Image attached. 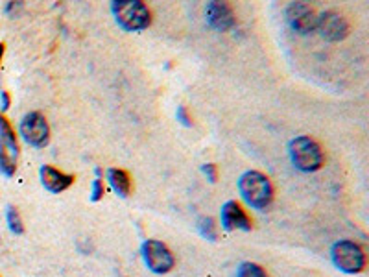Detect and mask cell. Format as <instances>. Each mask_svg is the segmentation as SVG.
<instances>
[{"mask_svg": "<svg viewBox=\"0 0 369 277\" xmlns=\"http://www.w3.org/2000/svg\"><path fill=\"white\" fill-rule=\"evenodd\" d=\"M317 30L325 41L336 43L344 41L349 35V23L338 12H325L317 17Z\"/></svg>", "mask_w": 369, "mask_h": 277, "instance_id": "9", "label": "cell"}, {"mask_svg": "<svg viewBox=\"0 0 369 277\" xmlns=\"http://www.w3.org/2000/svg\"><path fill=\"white\" fill-rule=\"evenodd\" d=\"M102 170L96 168V179L92 181V192H91V202H100L104 198V183H102V178H100Z\"/></svg>", "mask_w": 369, "mask_h": 277, "instance_id": "17", "label": "cell"}, {"mask_svg": "<svg viewBox=\"0 0 369 277\" xmlns=\"http://www.w3.org/2000/svg\"><path fill=\"white\" fill-rule=\"evenodd\" d=\"M290 159L294 163L295 168L301 172H316L323 167V152L316 141L310 137H297L294 138L288 146Z\"/></svg>", "mask_w": 369, "mask_h": 277, "instance_id": "3", "label": "cell"}, {"mask_svg": "<svg viewBox=\"0 0 369 277\" xmlns=\"http://www.w3.org/2000/svg\"><path fill=\"white\" fill-rule=\"evenodd\" d=\"M286 21L297 34H312L317 28V15L314 8H310L305 2H292L286 8Z\"/></svg>", "mask_w": 369, "mask_h": 277, "instance_id": "8", "label": "cell"}, {"mask_svg": "<svg viewBox=\"0 0 369 277\" xmlns=\"http://www.w3.org/2000/svg\"><path fill=\"white\" fill-rule=\"evenodd\" d=\"M111 12L116 23L126 32H140L151 23V13L145 2L140 0H115L111 4Z\"/></svg>", "mask_w": 369, "mask_h": 277, "instance_id": "2", "label": "cell"}, {"mask_svg": "<svg viewBox=\"0 0 369 277\" xmlns=\"http://www.w3.org/2000/svg\"><path fill=\"white\" fill-rule=\"evenodd\" d=\"M143 259L154 274H168L173 268L172 252L159 240H146L143 244Z\"/></svg>", "mask_w": 369, "mask_h": 277, "instance_id": "7", "label": "cell"}, {"mask_svg": "<svg viewBox=\"0 0 369 277\" xmlns=\"http://www.w3.org/2000/svg\"><path fill=\"white\" fill-rule=\"evenodd\" d=\"M6 218H8V227H10V231L15 233V235H23L24 225H23V218H21L17 207L10 205L6 211Z\"/></svg>", "mask_w": 369, "mask_h": 277, "instance_id": "14", "label": "cell"}, {"mask_svg": "<svg viewBox=\"0 0 369 277\" xmlns=\"http://www.w3.org/2000/svg\"><path fill=\"white\" fill-rule=\"evenodd\" d=\"M10 104H12V99H10L8 91H0V107H2V111H6Z\"/></svg>", "mask_w": 369, "mask_h": 277, "instance_id": "20", "label": "cell"}, {"mask_svg": "<svg viewBox=\"0 0 369 277\" xmlns=\"http://www.w3.org/2000/svg\"><path fill=\"white\" fill-rule=\"evenodd\" d=\"M39 174L43 187H45L48 192H52V194H59V192L67 191L70 185L74 183V176L59 172L58 168L48 167V165H45V167L41 168Z\"/></svg>", "mask_w": 369, "mask_h": 277, "instance_id": "12", "label": "cell"}, {"mask_svg": "<svg viewBox=\"0 0 369 277\" xmlns=\"http://www.w3.org/2000/svg\"><path fill=\"white\" fill-rule=\"evenodd\" d=\"M207 23L211 28L218 30V32H227L237 24V19H235V13L229 4L214 0L207 4Z\"/></svg>", "mask_w": 369, "mask_h": 277, "instance_id": "10", "label": "cell"}, {"mask_svg": "<svg viewBox=\"0 0 369 277\" xmlns=\"http://www.w3.org/2000/svg\"><path fill=\"white\" fill-rule=\"evenodd\" d=\"M176 115H178V121L181 122L183 126L192 127V116L189 115V111H187V107H184V105H179L178 113H176Z\"/></svg>", "mask_w": 369, "mask_h": 277, "instance_id": "18", "label": "cell"}, {"mask_svg": "<svg viewBox=\"0 0 369 277\" xmlns=\"http://www.w3.org/2000/svg\"><path fill=\"white\" fill-rule=\"evenodd\" d=\"M198 231H200V235H202L203 238H207V240H216V237H218L216 225H214L213 218H209V216H203V218L198 220Z\"/></svg>", "mask_w": 369, "mask_h": 277, "instance_id": "15", "label": "cell"}, {"mask_svg": "<svg viewBox=\"0 0 369 277\" xmlns=\"http://www.w3.org/2000/svg\"><path fill=\"white\" fill-rule=\"evenodd\" d=\"M330 257L336 268L346 274H358L366 266L363 249L352 240H338L330 249Z\"/></svg>", "mask_w": 369, "mask_h": 277, "instance_id": "5", "label": "cell"}, {"mask_svg": "<svg viewBox=\"0 0 369 277\" xmlns=\"http://www.w3.org/2000/svg\"><path fill=\"white\" fill-rule=\"evenodd\" d=\"M107 179H109L113 191H115L118 196L126 198L127 194H129V191H131V179H129L126 170H122V168H109Z\"/></svg>", "mask_w": 369, "mask_h": 277, "instance_id": "13", "label": "cell"}, {"mask_svg": "<svg viewBox=\"0 0 369 277\" xmlns=\"http://www.w3.org/2000/svg\"><path fill=\"white\" fill-rule=\"evenodd\" d=\"M19 130H21V135H23L24 141L30 146H35V148H43L50 141V126H48V122L39 111H32V113L24 116Z\"/></svg>", "mask_w": 369, "mask_h": 277, "instance_id": "6", "label": "cell"}, {"mask_svg": "<svg viewBox=\"0 0 369 277\" xmlns=\"http://www.w3.org/2000/svg\"><path fill=\"white\" fill-rule=\"evenodd\" d=\"M202 170H203V174L207 176V179L211 181V183H216V179H218V170H216V165L207 163V165H203Z\"/></svg>", "mask_w": 369, "mask_h": 277, "instance_id": "19", "label": "cell"}, {"mask_svg": "<svg viewBox=\"0 0 369 277\" xmlns=\"http://www.w3.org/2000/svg\"><path fill=\"white\" fill-rule=\"evenodd\" d=\"M222 225L224 229L233 231V229H242V231H251V220L246 214L237 202H227L222 207Z\"/></svg>", "mask_w": 369, "mask_h": 277, "instance_id": "11", "label": "cell"}, {"mask_svg": "<svg viewBox=\"0 0 369 277\" xmlns=\"http://www.w3.org/2000/svg\"><path fill=\"white\" fill-rule=\"evenodd\" d=\"M4 50H6V45L0 43V63H2V58H4Z\"/></svg>", "mask_w": 369, "mask_h": 277, "instance_id": "21", "label": "cell"}, {"mask_svg": "<svg viewBox=\"0 0 369 277\" xmlns=\"http://www.w3.org/2000/svg\"><path fill=\"white\" fill-rule=\"evenodd\" d=\"M237 277H268V274L262 266L255 265V263H242L238 266Z\"/></svg>", "mask_w": 369, "mask_h": 277, "instance_id": "16", "label": "cell"}, {"mask_svg": "<svg viewBox=\"0 0 369 277\" xmlns=\"http://www.w3.org/2000/svg\"><path fill=\"white\" fill-rule=\"evenodd\" d=\"M19 145L15 132L6 116L0 113V174L12 178L17 170Z\"/></svg>", "mask_w": 369, "mask_h": 277, "instance_id": "4", "label": "cell"}, {"mask_svg": "<svg viewBox=\"0 0 369 277\" xmlns=\"http://www.w3.org/2000/svg\"><path fill=\"white\" fill-rule=\"evenodd\" d=\"M238 191L242 194L248 205L253 209H266L270 207L273 202V187L271 181L266 178L264 174L257 172V170H249L242 174V178L238 181Z\"/></svg>", "mask_w": 369, "mask_h": 277, "instance_id": "1", "label": "cell"}]
</instances>
